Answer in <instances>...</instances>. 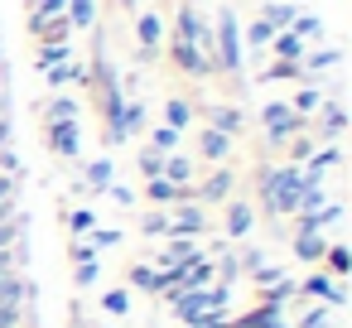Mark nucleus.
I'll list each match as a JSON object with an SVG mask.
<instances>
[{"label":"nucleus","instance_id":"1","mask_svg":"<svg viewBox=\"0 0 352 328\" xmlns=\"http://www.w3.org/2000/svg\"><path fill=\"white\" fill-rule=\"evenodd\" d=\"M261 208L270 217H294L299 208V188H304V174L299 164H280V169H261Z\"/></svg>","mask_w":352,"mask_h":328},{"label":"nucleus","instance_id":"2","mask_svg":"<svg viewBox=\"0 0 352 328\" xmlns=\"http://www.w3.org/2000/svg\"><path fill=\"white\" fill-rule=\"evenodd\" d=\"M227 299H232V289H227V285H208V289H174V294H169V309H174V318H179V323H193V318H203V314H212V309H222V314H227Z\"/></svg>","mask_w":352,"mask_h":328},{"label":"nucleus","instance_id":"3","mask_svg":"<svg viewBox=\"0 0 352 328\" xmlns=\"http://www.w3.org/2000/svg\"><path fill=\"white\" fill-rule=\"evenodd\" d=\"M212 58H217V68L222 73H241V34H236V10H222L217 15V30H212Z\"/></svg>","mask_w":352,"mask_h":328},{"label":"nucleus","instance_id":"4","mask_svg":"<svg viewBox=\"0 0 352 328\" xmlns=\"http://www.w3.org/2000/svg\"><path fill=\"white\" fill-rule=\"evenodd\" d=\"M261 126H265V140L270 145H289L294 135H304V116H294L289 111V102H265L261 107Z\"/></svg>","mask_w":352,"mask_h":328},{"label":"nucleus","instance_id":"5","mask_svg":"<svg viewBox=\"0 0 352 328\" xmlns=\"http://www.w3.org/2000/svg\"><path fill=\"white\" fill-rule=\"evenodd\" d=\"M169 217V227H164V237H203L208 232V217H203V203H179L174 212H164Z\"/></svg>","mask_w":352,"mask_h":328},{"label":"nucleus","instance_id":"6","mask_svg":"<svg viewBox=\"0 0 352 328\" xmlns=\"http://www.w3.org/2000/svg\"><path fill=\"white\" fill-rule=\"evenodd\" d=\"M49 145H54V155L78 160L82 155V121H49Z\"/></svg>","mask_w":352,"mask_h":328},{"label":"nucleus","instance_id":"7","mask_svg":"<svg viewBox=\"0 0 352 328\" xmlns=\"http://www.w3.org/2000/svg\"><path fill=\"white\" fill-rule=\"evenodd\" d=\"M323 251H328L323 227H299V232H294V256H299V261L318 265V261H323Z\"/></svg>","mask_w":352,"mask_h":328},{"label":"nucleus","instance_id":"8","mask_svg":"<svg viewBox=\"0 0 352 328\" xmlns=\"http://www.w3.org/2000/svg\"><path fill=\"white\" fill-rule=\"evenodd\" d=\"M174 63H179V73H188V78H208V73H212V63H208L193 44H184V39H174Z\"/></svg>","mask_w":352,"mask_h":328},{"label":"nucleus","instance_id":"9","mask_svg":"<svg viewBox=\"0 0 352 328\" xmlns=\"http://www.w3.org/2000/svg\"><path fill=\"white\" fill-rule=\"evenodd\" d=\"M232 184H236V174H232V169H212V174H208V184L198 188V203H227V198H232Z\"/></svg>","mask_w":352,"mask_h":328},{"label":"nucleus","instance_id":"10","mask_svg":"<svg viewBox=\"0 0 352 328\" xmlns=\"http://www.w3.org/2000/svg\"><path fill=\"white\" fill-rule=\"evenodd\" d=\"M145 193H150V203H160V208H169V203H193V188H179V184H169V179H145Z\"/></svg>","mask_w":352,"mask_h":328},{"label":"nucleus","instance_id":"11","mask_svg":"<svg viewBox=\"0 0 352 328\" xmlns=\"http://www.w3.org/2000/svg\"><path fill=\"white\" fill-rule=\"evenodd\" d=\"M155 261H160V270H164V265H188V261H198V241H193V237H169V246H164Z\"/></svg>","mask_w":352,"mask_h":328},{"label":"nucleus","instance_id":"12","mask_svg":"<svg viewBox=\"0 0 352 328\" xmlns=\"http://www.w3.org/2000/svg\"><path fill=\"white\" fill-rule=\"evenodd\" d=\"M208 121H212V131H222V135H241V126H246V116H241V107H212L208 111Z\"/></svg>","mask_w":352,"mask_h":328},{"label":"nucleus","instance_id":"13","mask_svg":"<svg viewBox=\"0 0 352 328\" xmlns=\"http://www.w3.org/2000/svg\"><path fill=\"white\" fill-rule=\"evenodd\" d=\"M10 304H30V280L25 275H0V309H10Z\"/></svg>","mask_w":352,"mask_h":328},{"label":"nucleus","instance_id":"14","mask_svg":"<svg viewBox=\"0 0 352 328\" xmlns=\"http://www.w3.org/2000/svg\"><path fill=\"white\" fill-rule=\"evenodd\" d=\"M135 34H140V49L155 54V49H160V34H164V20H160L155 10H145V15L135 20Z\"/></svg>","mask_w":352,"mask_h":328},{"label":"nucleus","instance_id":"15","mask_svg":"<svg viewBox=\"0 0 352 328\" xmlns=\"http://www.w3.org/2000/svg\"><path fill=\"white\" fill-rule=\"evenodd\" d=\"M160 179H169L179 188H193V160L188 155H164V174Z\"/></svg>","mask_w":352,"mask_h":328},{"label":"nucleus","instance_id":"16","mask_svg":"<svg viewBox=\"0 0 352 328\" xmlns=\"http://www.w3.org/2000/svg\"><path fill=\"white\" fill-rule=\"evenodd\" d=\"M251 227H256V212H251V203H232V208H227V237H232V241H241Z\"/></svg>","mask_w":352,"mask_h":328},{"label":"nucleus","instance_id":"17","mask_svg":"<svg viewBox=\"0 0 352 328\" xmlns=\"http://www.w3.org/2000/svg\"><path fill=\"white\" fill-rule=\"evenodd\" d=\"M63 20H68V30H92L97 25V0H68Z\"/></svg>","mask_w":352,"mask_h":328},{"label":"nucleus","instance_id":"18","mask_svg":"<svg viewBox=\"0 0 352 328\" xmlns=\"http://www.w3.org/2000/svg\"><path fill=\"white\" fill-rule=\"evenodd\" d=\"M227 155H232V135H222V131H203V160H212V164H227Z\"/></svg>","mask_w":352,"mask_h":328},{"label":"nucleus","instance_id":"19","mask_svg":"<svg viewBox=\"0 0 352 328\" xmlns=\"http://www.w3.org/2000/svg\"><path fill=\"white\" fill-rule=\"evenodd\" d=\"M294 15H299V10H294V6H285V0H270V6L261 10V20H265L275 34H280V30H289V25H294Z\"/></svg>","mask_w":352,"mask_h":328},{"label":"nucleus","instance_id":"20","mask_svg":"<svg viewBox=\"0 0 352 328\" xmlns=\"http://www.w3.org/2000/svg\"><path fill=\"white\" fill-rule=\"evenodd\" d=\"M44 121H82V102H73V97H54V102L44 107Z\"/></svg>","mask_w":352,"mask_h":328},{"label":"nucleus","instance_id":"21","mask_svg":"<svg viewBox=\"0 0 352 328\" xmlns=\"http://www.w3.org/2000/svg\"><path fill=\"white\" fill-rule=\"evenodd\" d=\"M73 280H78V285H97V246H78Z\"/></svg>","mask_w":352,"mask_h":328},{"label":"nucleus","instance_id":"22","mask_svg":"<svg viewBox=\"0 0 352 328\" xmlns=\"http://www.w3.org/2000/svg\"><path fill=\"white\" fill-rule=\"evenodd\" d=\"M289 34H294L299 44H309V39H323V20H318V15H294Z\"/></svg>","mask_w":352,"mask_h":328},{"label":"nucleus","instance_id":"23","mask_svg":"<svg viewBox=\"0 0 352 328\" xmlns=\"http://www.w3.org/2000/svg\"><path fill=\"white\" fill-rule=\"evenodd\" d=\"M270 44H275V54H280V63H299V58H304V44H299V39H294L289 30H280V34H275Z\"/></svg>","mask_w":352,"mask_h":328},{"label":"nucleus","instance_id":"24","mask_svg":"<svg viewBox=\"0 0 352 328\" xmlns=\"http://www.w3.org/2000/svg\"><path fill=\"white\" fill-rule=\"evenodd\" d=\"M188 121H193V107H188L184 97H169V102H164V126H174V131H184Z\"/></svg>","mask_w":352,"mask_h":328},{"label":"nucleus","instance_id":"25","mask_svg":"<svg viewBox=\"0 0 352 328\" xmlns=\"http://www.w3.org/2000/svg\"><path fill=\"white\" fill-rule=\"evenodd\" d=\"M34 63H39V73H49V68H58V63H68V44H39V54H34Z\"/></svg>","mask_w":352,"mask_h":328},{"label":"nucleus","instance_id":"26","mask_svg":"<svg viewBox=\"0 0 352 328\" xmlns=\"http://www.w3.org/2000/svg\"><path fill=\"white\" fill-rule=\"evenodd\" d=\"M318 107H323V92H318V87H304V92L289 102V111H294V116H304V121H309Z\"/></svg>","mask_w":352,"mask_h":328},{"label":"nucleus","instance_id":"27","mask_svg":"<svg viewBox=\"0 0 352 328\" xmlns=\"http://www.w3.org/2000/svg\"><path fill=\"white\" fill-rule=\"evenodd\" d=\"M318 111H323V140H338V135H342V121H347V116H342V107H338V102H328V107H318Z\"/></svg>","mask_w":352,"mask_h":328},{"label":"nucleus","instance_id":"28","mask_svg":"<svg viewBox=\"0 0 352 328\" xmlns=\"http://www.w3.org/2000/svg\"><path fill=\"white\" fill-rule=\"evenodd\" d=\"M150 150H160V155H174V150H179V131H174V126H155V135H150Z\"/></svg>","mask_w":352,"mask_h":328},{"label":"nucleus","instance_id":"29","mask_svg":"<svg viewBox=\"0 0 352 328\" xmlns=\"http://www.w3.org/2000/svg\"><path fill=\"white\" fill-rule=\"evenodd\" d=\"M25 227H30V222H25V217L15 212V217H10L6 227H0V251H15V241L25 237Z\"/></svg>","mask_w":352,"mask_h":328},{"label":"nucleus","instance_id":"30","mask_svg":"<svg viewBox=\"0 0 352 328\" xmlns=\"http://www.w3.org/2000/svg\"><path fill=\"white\" fill-rule=\"evenodd\" d=\"M323 261H328V270H333V275H347V265H352V256H347V246H342V241H333V246L323 251Z\"/></svg>","mask_w":352,"mask_h":328},{"label":"nucleus","instance_id":"31","mask_svg":"<svg viewBox=\"0 0 352 328\" xmlns=\"http://www.w3.org/2000/svg\"><path fill=\"white\" fill-rule=\"evenodd\" d=\"M285 78H304V68H299V63H270V68L261 73V83H285Z\"/></svg>","mask_w":352,"mask_h":328},{"label":"nucleus","instance_id":"32","mask_svg":"<svg viewBox=\"0 0 352 328\" xmlns=\"http://www.w3.org/2000/svg\"><path fill=\"white\" fill-rule=\"evenodd\" d=\"M111 184V160H92L87 164V188H107Z\"/></svg>","mask_w":352,"mask_h":328},{"label":"nucleus","instance_id":"33","mask_svg":"<svg viewBox=\"0 0 352 328\" xmlns=\"http://www.w3.org/2000/svg\"><path fill=\"white\" fill-rule=\"evenodd\" d=\"M63 10H68V0H30V15H39V20H54Z\"/></svg>","mask_w":352,"mask_h":328},{"label":"nucleus","instance_id":"34","mask_svg":"<svg viewBox=\"0 0 352 328\" xmlns=\"http://www.w3.org/2000/svg\"><path fill=\"white\" fill-rule=\"evenodd\" d=\"M140 174H145V179H160V174H164V155H160V150H140Z\"/></svg>","mask_w":352,"mask_h":328},{"label":"nucleus","instance_id":"35","mask_svg":"<svg viewBox=\"0 0 352 328\" xmlns=\"http://www.w3.org/2000/svg\"><path fill=\"white\" fill-rule=\"evenodd\" d=\"M251 275H256V285H261V289H270V285H280V280H285V270H280V265H270V261H261Z\"/></svg>","mask_w":352,"mask_h":328},{"label":"nucleus","instance_id":"36","mask_svg":"<svg viewBox=\"0 0 352 328\" xmlns=\"http://www.w3.org/2000/svg\"><path fill=\"white\" fill-rule=\"evenodd\" d=\"M68 227H73L78 237H82V232H97V212H92V208H78V212L68 217Z\"/></svg>","mask_w":352,"mask_h":328},{"label":"nucleus","instance_id":"37","mask_svg":"<svg viewBox=\"0 0 352 328\" xmlns=\"http://www.w3.org/2000/svg\"><path fill=\"white\" fill-rule=\"evenodd\" d=\"M102 304H107V314H121V318H126V314H131V294H126V289H121V285H116V289H111V294H107V299H102Z\"/></svg>","mask_w":352,"mask_h":328},{"label":"nucleus","instance_id":"38","mask_svg":"<svg viewBox=\"0 0 352 328\" xmlns=\"http://www.w3.org/2000/svg\"><path fill=\"white\" fill-rule=\"evenodd\" d=\"M299 328H333V314H328L323 304H314V309L299 318Z\"/></svg>","mask_w":352,"mask_h":328},{"label":"nucleus","instance_id":"39","mask_svg":"<svg viewBox=\"0 0 352 328\" xmlns=\"http://www.w3.org/2000/svg\"><path fill=\"white\" fill-rule=\"evenodd\" d=\"M309 155H314V140H309V135H294V140H289V164H304Z\"/></svg>","mask_w":352,"mask_h":328},{"label":"nucleus","instance_id":"40","mask_svg":"<svg viewBox=\"0 0 352 328\" xmlns=\"http://www.w3.org/2000/svg\"><path fill=\"white\" fill-rule=\"evenodd\" d=\"M246 39H251V49H265V44H270V39H275V30H270V25H265V20H256V25H251V34H246Z\"/></svg>","mask_w":352,"mask_h":328},{"label":"nucleus","instance_id":"41","mask_svg":"<svg viewBox=\"0 0 352 328\" xmlns=\"http://www.w3.org/2000/svg\"><path fill=\"white\" fill-rule=\"evenodd\" d=\"M164 227H169V217H164V208H160V212H150V217L140 222V232H145V237H164Z\"/></svg>","mask_w":352,"mask_h":328},{"label":"nucleus","instance_id":"42","mask_svg":"<svg viewBox=\"0 0 352 328\" xmlns=\"http://www.w3.org/2000/svg\"><path fill=\"white\" fill-rule=\"evenodd\" d=\"M131 285L135 289H155V270L150 265H131Z\"/></svg>","mask_w":352,"mask_h":328},{"label":"nucleus","instance_id":"43","mask_svg":"<svg viewBox=\"0 0 352 328\" xmlns=\"http://www.w3.org/2000/svg\"><path fill=\"white\" fill-rule=\"evenodd\" d=\"M92 246H97V251H107V246H121V232H111V227H102V232L92 237Z\"/></svg>","mask_w":352,"mask_h":328},{"label":"nucleus","instance_id":"44","mask_svg":"<svg viewBox=\"0 0 352 328\" xmlns=\"http://www.w3.org/2000/svg\"><path fill=\"white\" fill-rule=\"evenodd\" d=\"M107 193H111V198H116V203H121V208H131V198H135V193H131V188H126V184H107Z\"/></svg>","mask_w":352,"mask_h":328},{"label":"nucleus","instance_id":"45","mask_svg":"<svg viewBox=\"0 0 352 328\" xmlns=\"http://www.w3.org/2000/svg\"><path fill=\"white\" fill-rule=\"evenodd\" d=\"M15 270V251H0V275H10Z\"/></svg>","mask_w":352,"mask_h":328},{"label":"nucleus","instance_id":"46","mask_svg":"<svg viewBox=\"0 0 352 328\" xmlns=\"http://www.w3.org/2000/svg\"><path fill=\"white\" fill-rule=\"evenodd\" d=\"M10 217H15V203H0V227H6Z\"/></svg>","mask_w":352,"mask_h":328},{"label":"nucleus","instance_id":"47","mask_svg":"<svg viewBox=\"0 0 352 328\" xmlns=\"http://www.w3.org/2000/svg\"><path fill=\"white\" fill-rule=\"evenodd\" d=\"M256 328H289V323H285V318H261Z\"/></svg>","mask_w":352,"mask_h":328},{"label":"nucleus","instance_id":"48","mask_svg":"<svg viewBox=\"0 0 352 328\" xmlns=\"http://www.w3.org/2000/svg\"><path fill=\"white\" fill-rule=\"evenodd\" d=\"M0 116H6V87H0Z\"/></svg>","mask_w":352,"mask_h":328},{"label":"nucleus","instance_id":"49","mask_svg":"<svg viewBox=\"0 0 352 328\" xmlns=\"http://www.w3.org/2000/svg\"><path fill=\"white\" fill-rule=\"evenodd\" d=\"M121 6H126V10H135V6H140V0H121Z\"/></svg>","mask_w":352,"mask_h":328},{"label":"nucleus","instance_id":"50","mask_svg":"<svg viewBox=\"0 0 352 328\" xmlns=\"http://www.w3.org/2000/svg\"><path fill=\"white\" fill-rule=\"evenodd\" d=\"M0 63H6V44H0Z\"/></svg>","mask_w":352,"mask_h":328},{"label":"nucleus","instance_id":"51","mask_svg":"<svg viewBox=\"0 0 352 328\" xmlns=\"http://www.w3.org/2000/svg\"><path fill=\"white\" fill-rule=\"evenodd\" d=\"M188 328H198V323H188Z\"/></svg>","mask_w":352,"mask_h":328}]
</instances>
